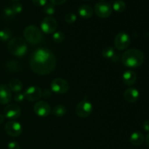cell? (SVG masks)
<instances>
[{
  "label": "cell",
  "mask_w": 149,
  "mask_h": 149,
  "mask_svg": "<svg viewBox=\"0 0 149 149\" xmlns=\"http://www.w3.org/2000/svg\"><path fill=\"white\" fill-rule=\"evenodd\" d=\"M55 55L47 48L36 49L30 58V66L32 71L39 75H47L55 68Z\"/></svg>",
  "instance_id": "cell-1"
},
{
  "label": "cell",
  "mask_w": 149,
  "mask_h": 149,
  "mask_svg": "<svg viewBox=\"0 0 149 149\" xmlns=\"http://www.w3.org/2000/svg\"><path fill=\"white\" fill-rule=\"evenodd\" d=\"M145 55L140 49H130L122 54V61L125 65L129 68H138L144 62Z\"/></svg>",
  "instance_id": "cell-2"
},
{
  "label": "cell",
  "mask_w": 149,
  "mask_h": 149,
  "mask_svg": "<svg viewBox=\"0 0 149 149\" xmlns=\"http://www.w3.org/2000/svg\"><path fill=\"white\" fill-rule=\"evenodd\" d=\"M27 44L26 41L20 37H15L9 41L7 44V50L11 55L16 57L24 56L28 52Z\"/></svg>",
  "instance_id": "cell-3"
},
{
  "label": "cell",
  "mask_w": 149,
  "mask_h": 149,
  "mask_svg": "<svg viewBox=\"0 0 149 149\" xmlns=\"http://www.w3.org/2000/svg\"><path fill=\"white\" fill-rule=\"evenodd\" d=\"M25 39L31 45H37L43 39L42 32L37 26L30 25L26 27L23 31Z\"/></svg>",
  "instance_id": "cell-4"
},
{
  "label": "cell",
  "mask_w": 149,
  "mask_h": 149,
  "mask_svg": "<svg viewBox=\"0 0 149 149\" xmlns=\"http://www.w3.org/2000/svg\"><path fill=\"white\" fill-rule=\"evenodd\" d=\"M93 104L87 98L83 99L77 103L76 106V113L81 118H86L90 116L93 112Z\"/></svg>",
  "instance_id": "cell-5"
},
{
  "label": "cell",
  "mask_w": 149,
  "mask_h": 149,
  "mask_svg": "<svg viewBox=\"0 0 149 149\" xmlns=\"http://www.w3.org/2000/svg\"><path fill=\"white\" fill-rule=\"evenodd\" d=\"M51 90L56 94H65L69 90V84L62 78H56L50 84Z\"/></svg>",
  "instance_id": "cell-6"
},
{
  "label": "cell",
  "mask_w": 149,
  "mask_h": 149,
  "mask_svg": "<svg viewBox=\"0 0 149 149\" xmlns=\"http://www.w3.org/2000/svg\"><path fill=\"white\" fill-rule=\"evenodd\" d=\"M130 37L125 32H119L115 36L114 45L118 50H124L127 49L130 45Z\"/></svg>",
  "instance_id": "cell-7"
},
{
  "label": "cell",
  "mask_w": 149,
  "mask_h": 149,
  "mask_svg": "<svg viewBox=\"0 0 149 149\" xmlns=\"http://www.w3.org/2000/svg\"><path fill=\"white\" fill-rule=\"evenodd\" d=\"M58 28V22L54 17H46L41 23V29L42 32L46 34L55 33Z\"/></svg>",
  "instance_id": "cell-8"
},
{
  "label": "cell",
  "mask_w": 149,
  "mask_h": 149,
  "mask_svg": "<svg viewBox=\"0 0 149 149\" xmlns=\"http://www.w3.org/2000/svg\"><path fill=\"white\" fill-rule=\"evenodd\" d=\"M4 130L10 136L18 137L22 134L23 127L22 125L16 121H9L5 124Z\"/></svg>",
  "instance_id": "cell-9"
},
{
  "label": "cell",
  "mask_w": 149,
  "mask_h": 149,
  "mask_svg": "<svg viewBox=\"0 0 149 149\" xmlns=\"http://www.w3.org/2000/svg\"><path fill=\"white\" fill-rule=\"evenodd\" d=\"M95 12L98 17L106 18L109 17L112 13V6L105 1H100L95 5Z\"/></svg>",
  "instance_id": "cell-10"
},
{
  "label": "cell",
  "mask_w": 149,
  "mask_h": 149,
  "mask_svg": "<svg viewBox=\"0 0 149 149\" xmlns=\"http://www.w3.org/2000/svg\"><path fill=\"white\" fill-rule=\"evenodd\" d=\"M33 111L37 116L40 117H46L49 116L51 112V108L47 102L44 100H39L35 103L33 106Z\"/></svg>",
  "instance_id": "cell-11"
},
{
  "label": "cell",
  "mask_w": 149,
  "mask_h": 149,
  "mask_svg": "<svg viewBox=\"0 0 149 149\" xmlns=\"http://www.w3.org/2000/svg\"><path fill=\"white\" fill-rule=\"evenodd\" d=\"M25 99L31 102L39 100L42 96V91L37 86H30L24 93Z\"/></svg>",
  "instance_id": "cell-12"
},
{
  "label": "cell",
  "mask_w": 149,
  "mask_h": 149,
  "mask_svg": "<svg viewBox=\"0 0 149 149\" xmlns=\"http://www.w3.org/2000/svg\"><path fill=\"white\" fill-rule=\"evenodd\" d=\"M21 114V109L18 105L9 104L4 108V117L10 119H16L20 117Z\"/></svg>",
  "instance_id": "cell-13"
},
{
  "label": "cell",
  "mask_w": 149,
  "mask_h": 149,
  "mask_svg": "<svg viewBox=\"0 0 149 149\" xmlns=\"http://www.w3.org/2000/svg\"><path fill=\"white\" fill-rule=\"evenodd\" d=\"M139 97V91L134 87H129L124 93V97L128 103H135L138 100Z\"/></svg>",
  "instance_id": "cell-14"
},
{
  "label": "cell",
  "mask_w": 149,
  "mask_h": 149,
  "mask_svg": "<svg viewBox=\"0 0 149 149\" xmlns=\"http://www.w3.org/2000/svg\"><path fill=\"white\" fill-rule=\"evenodd\" d=\"M12 99L11 90L8 86L1 84L0 85V103L1 104H7Z\"/></svg>",
  "instance_id": "cell-15"
},
{
  "label": "cell",
  "mask_w": 149,
  "mask_h": 149,
  "mask_svg": "<svg viewBox=\"0 0 149 149\" xmlns=\"http://www.w3.org/2000/svg\"><path fill=\"white\" fill-rule=\"evenodd\" d=\"M137 80V74L132 70H127L122 75V81L127 86H132Z\"/></svg>",
  "instance_id": "cell-16"
},
{
  "label": "cell",
  "mask_w": 149,
  "mask_h": 149,
  "mask_svg": "<svg viewBox=\"0 0 149 149\" xmlns=\"http://www.w3.org/2000/svg\"><path fill=\"white\" fill-rule=\"evenodd\" d=\"M78 13L82 18H90L93 15V10L88 4H82L79 7Z\"/></svg>",
  "instance_id": "cell-17"
},
{
  "label": "cell",
  "mask_w": 149,
  "mask_h": 149,
  "mask_svg": "<svg viewBox=\"0 0 149 149\" xmlns=\"http://www.w3.org/2000/svg\"><path fill=\"white\" fill-rule=\"evenodd\" d=\"M130 143L133 146H138L142 145L144 141V136L141 132H135L131 135L130 138Z\"/></svg>",
  "instance_id": "cell-18"
},
{
  "label": "cell",
  "mask_w": 149,
  "mask_h": 149,
  "mask_svg": "<svg viewBox=\"0 0 149 149\" xmlns=\"http://www.w3.org/2000/svg\"><path fill=\"white\" fill-rule=\"evenodd\" d=\"M8 87L11 91L18 93L21 91L23 88V83L17 79H13L9 81Z\"/></svg>",
  "instance_id": "cell-19"
},
{
  "label": "cell",
  "mask_w": 149,
  "mask_h": 149,
  "mask_svg": "<svg viewBox=\"0 0 149 149\" xmlns=\"http://www.w3.org/2000/svg\"><path fill=\"white\" fill-rule=\"evenodd\" d=\"M102 55L107 59H113V58L116 57V52L113 47L108 46L103 48L102 51Z\"/></svg>",
  "instance_id": "cell-20"
},
{
  "label": "cell",
  "mask_w": 149,
  "mask_h": 149,
  "mask_svg": "<svg viewBox=\"0 0 149 149\" xmlns=\"http://www.w3.org/2000/svg\"><path fill=\"white\" fill-rule=\"evenodd\" d=\"M112 9L117 13H122L126 9V4L123 0H116L113 3Z\"/></svg>",
  "instance_id": "cell-21"
},
{
  "label": "cell",
  "mask_w": 149,
  "mask_h": 149,
  "mask_svg": "<svg viewBox=\"0 0 149 149\" xmlns=\"http://www.w3.org/2000/svg\"><path fill=\"white\" fill-rule=\"evenodd\" d=\"M52 113L55 116L62 117V116H65L66 113V108L63 105H58L53 109Z\"/></svg>",
  "instance_id": "cell-22"
},
{
  "label": "cell",
  "mask_w": 149,
  "mask_h": 149,
  "mask_svg": "<svg viewBox=\"0 0 149 149\" xmlns=\"http://www.w3.org/2000/svg\"><path fill=\"white\" fill-rule=\"evenodd\" d=\"M7 70L10 71H17L20 70V65L18 64V63L15 62V61H9V62L7 63L5 65Z\"/></svg>",
  "instance_id": "cell-23"
},
{
  "label": "cell",
  "mask_w": 149,
  "mask_h": 149,
  "mask_svg": "<svg viewBox=\"0 0 149 149\" xmlns=\"http://www.w3.org/2000/svg\"><path fill=\"white\" fill-rule=\"evenodd\" d=\"M12 33L8 29H2L0 30V41L6 42L11 38Z\"/></svg>",
  "instance_id": "cell-24"
},
{
  "label": "cell",
  "mask_w": 149,
  "mask_h": 149,
  "mask_svg": "<svg viewBox=\"0 0 149 149\" xmlns=\"http://www.w3.org/2000/svg\"><path fill=\"white\" fill-rule=\"evenodd\" d=\"M65 39V36L64 33L61 31H55L53 33L52 35V40L55 42V43H61Z\"/></svg>",
  "instance_id": "cell-25"
},
{
  "label": "cell",
  "mask_w": 149,
  "mask_h": 149,
  "mask_svg": "<svg viewBox=\"0 0 149 149\" xmlns=\"http://www.w3.org/2000/svg\"><path fill=\"white\" fill-rule=\"evenodd\" d=\"M44 12H45L47 15H53L55 12V8L54 4H52V3L45 4V5L44 6Z\"/></svg>",
  "instance_id": "cell-26"
},
{
  "label": "cell",
  "mask_w": 149,
  "mask_h": 149,
  "mask_svg": "<svg viewBox=\"0 0 149 149\" xmlns=\"http://www.w3.org/2000/svg\"><path fill=\"white\" fill-rule=\"evenodd\" d=\"M77 15L73 13H68L65 15V21L69 24L74 23L77 20Z\"/></svg>",
  "instance_id": "cell-27"
},
{
  "label": "cell",
  "mask_w": 149,
  "mask_h": 149,
  "mask_svg": "<svg viewBox=\"0 0 149 149\" xmlns=\"http://www.w3.org/2000/svg\"><path fill=\"white\" fill-rule=\"evenodd\" d=\"M12 9H13L15 14H17V13H20L22 12V10H23V5H22L21 3L18 2V1H16V2H15L13 4Z\"/></svg>",
  "instance_id": "cell-28"
},
{
  "label": "cell",
  "mask_w": 149,
  "mask_h": 149,
  "mask_svg": "<svg viewBox=\"0 0 149 149\" xmlns=\"http://www.w3.org/2000/svg\"><path fill=\"white\" fill-rule=\"evenodd\" d=\"M4 15L5 16V17L7 18H11L13 16L15 15V13L13 12L12 7H6L4 10Z\"/></svg>",
  "instance_id": "cell-29"
},
{
  "label": "cell",
  "mask_w": 149,
  "mask_h": 149,
  "mask_svg": "<svg viewBox=\"0 0 149 149\" xmlns=\"http://www.w3.org/2000/svg\"><path fill=\"white\" fill-rule=\"evenodd\" d=\"M32 2L37 7H44L47 2V0H32Z\"/></svg>",
  "instance_id": "cell-30"
},
{
  "label": "cell",
  "mask_w": 149,
  "mask_h": 149,
  "mask_svg": "<svg viewBox=\"0 0 149 149\" xmlns=\"http://www.w3.org/2000/svg\"><path fill=\"white\" fill-rule=\"evenodd\" d=\"M7 148L8 149H20V145L15 141H11L7 145Z\"/></svg>",
  "instance_id": "cell-31"
},
{
  "label": "cell",
  "mask_w": 149,
  "mask_h": 149,
  "mask_svg": "<svg viewBox=\"0 0 149 149\" xmlns=\"http://www.w3.org/2000/svg\"><path fill=\"white\" fill-rule=\"evenodd\" d=\"M25 99L24 94H22V93H17V94L15 95V100L17 103H20L22 102Z\"/></svg>",
  "instance_id": "cell-32"
},
{
  "label": "cell",
  "mask_w": 149,
  "mask_h": 149,
  "mask_svg": "<svg viewBox=\"0 0 149 149\" xmlns=\"http://www.w3.org/2000/svg\"><path fill=\"white\" fill-rule=\"evenodd\" d=\"M52 95V90H49V89H45L43 92H42V96L45 98H48Z\"/></svg>",
  "instance_id": "cell-33"
},
{
  "label": "cell",
  "mask_w": 149,
  "mask_h": 149,
  "mask_svg": "<svg viewBox=\"0 0 149 149\" xmlns=\"http://www.w3.org/2000/svg\"><path fill=\"white\" fill-rule=\"evenodd\" d=\"M52 4H55V5H61V4H64L67 0H50Z\"/></svg>",
  "instance_id": "cell-34"
},
{
  "label": "cell",
  "mask_w": 149,
  "mask_h": 149,
  "mask_svg": "<svg viewBox=\"0 0 149 149\" xmlns=\"http://www.w3.org/2000/svg\"><path fill=\"white\" fill-rule=\"evenodd\" d=\"M143 127L144 130L146 131V132H149V120H146V122H144Z\"/></svg>",
  "instance_id": "cell-35"
},
{
  "label": "cell",
  "mask_w": 149,
  "mask_h": 149,
  "mask_svg": "<svg viewBox=\"0 0 149 149\" xmlns=\"http://www.w3.org/2000/svg\"><path fill=\"white\" fill-rule=\"evenodd\" d=\"M4 118H5V117H4V115L0 114V125H1V124H2L3 122H4Z\"/></svg>",
  "instance_id": "cell-36"
},
{
  "label": "cell",
  "mask_w": 149,
  "mask_h": 149,
  "mask_svg": "<svg viewBox=\"0 0 149 149\" xmlns=\"http://www.w3.org/2000/svg\"><path fill=\"white\" fill-rule=\"evenodd\" d=\"M146 142L147 146L149 147V133L147 134L146 137Z\"/></svg>",
  "instance_id": "cell-37"
},
{
  "label": "cell",
  "mask_w": 149,
  "mask_h": 149,
  "mask_svg": "<svg viewBox=\"0 0 149 149\" xmlns=\"http://www.w3.org/2000/svg\"><path fill=\"white\" fill-rule=\"evenodd\" d=\"M13 1H19V0H13Z\"/></svg>",
  "instance_id": "cell-38"
},
{
  "label": "cell",
  "mask_w": 149,
  "mask_h": 149,
  "mask_svg": "<svg viewBox=\"0 0 149 149\" xmlns=\"http://www.w3.org/2000/svg\"><path fill=\"white\" fill-rule=\"evenodd\" d=\"M100 1H104V0H100Z\"/></svg>",
  "instance_id": "cell-39"
}]
</instances>
